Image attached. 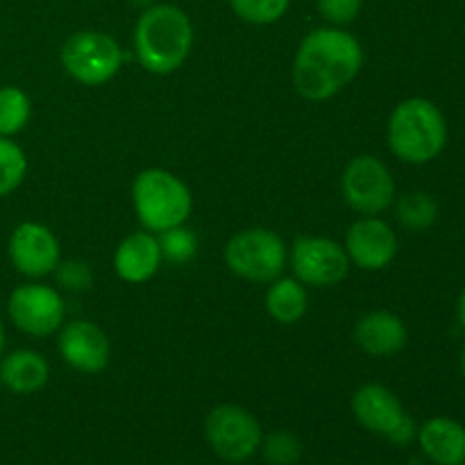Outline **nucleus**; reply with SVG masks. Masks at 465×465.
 <instances>
[{
    "label": "nucleus",
    "mask_w": 465,
    "mask_h": 465,
    "mask_svg": "<svg viewBox=\"0 0 465 465\" xmlns=\"http://www.w3.org/2000/svg\"><path fill=\"white\" fill-rule=\"evenodd\" d=\"M291 268L295 280L307 286H334L350 272V259L345 248L336 241L321 236H300L291 248Z\"/></svg>",
    "instance_id": "obj_10"
},
{
    "label": "nucleus",
    "mask_w": 465,
    "mask_h": 465,
    "mask_svg": "<svg viewBox=\"0 0 465 465\" xmlns=\"http://www.w3.org/2000/svg\"><path fill=\"white\" fill-rule=\"evenodd\" d=\"M341 191L350 207L363 216H377L395 203V180L386 163L372 154H359L345 166Z\"/></svg>",
    "instance_id": "obj_8"
},
{
    "label": "nucleus",
    "mask_w": 465,
    "mask_h": 465,
    "mask_svg": "<svg viewBox=\"0 0 465 465\" xmlns=\"http://www.w3.org/2000/svg\"><path fill=\"white\" fill-rule=\"evenodd\" d=\"M32 100L18 86H0V136L12 139L30 123Z\"/></svg>",
    "instance_id": "obj_21"
},
{
    "label": "nucleus",
    "mask_w": 465,
    "mask_h": 465,
    "mask_svg": "<svg viewBox=\"0 0 465 465\" xmlns=\"http://www.w3.org/2000/svg\"><path fill=\"white\" fill-rule=\"evenodd\" d=\"M316 7L325 21L343 27L357 21L363 9V0H316Z\"/></svg>",
    "instance_id": "obj_26"
},
{
    "label": "nucleus",
    "mask_w": 465,
    "mask_h": 465,
    "mask_svg": "<svg viewBox=\"0 0 465 465\" xmlns=\"http://www.w3.org/2000/svg\"><path fill=\"white\" fill-rule=\"evenodd\" d=\"M62 66L84 86H100L112 80L123 64V50L114 36L98 30H80L62 45Z\"/></svg>",
    "instance_id": "obj_5"
},
{
    "label": "nucleus",
    "mask_w": 465,
    "mask_h": 465,
    "mask_svg": "<svg viewBox=\"0 0 465 465\" xmlns=\"http://www.w3.org/2000/svg\"><path fill=\"white\" fill-rule=\"evenodd\" d=\"M230 7L250 25H271L289 12L291 0H230Z\"/></svg>",
    "instance_id": "obj_24"
},
{
    "label": "nucleus",
    "mask_w": 465,
    "mask_h": 465,
    "mask_svg": "<svg viewBox=\"0 0 465 465\" xmlns=\"http://www.w3.org/2000/svg\"><path fill=\"white\" fill-rule=\"evenodd\" d=\"M132 3H134L136 7H143V9H148V7H153V5H154V0H132Z\"/></svg>",
    "instance_id": "obj_29"
},
{
    "label": "nucleus",
    "mask_w": 465,
    "mask_h": 465,
    "mask_svg": "<svg viewBox=\"0 0 465 465\" xmlns=\"http://www.w3.org/2000/svg\"><path fill=\"white\" fill-rule=\"evenodd\" d=\"M309 298L304 284L293 277H277L272 280L266 293V309L282 325H293L307 313Z\"/></svg>",
    "instance_id": "obj_19"
},
{
    "label": "nucleus",
    "mask_w": 465,
    "mask_h": 465,
    "mask_svg": "<svg viewBox=\"0 0 465 465\" xmlns=\"http://www.w3.org/2000/svg\"><path fill=\"white\" fill-rule=\"evenodd\" d=\"M132 203L141 225L159 234L184 225L193 209L189 186L163 168H148L136 175L132 184Z\"/></svg>",
    "instance_id": "obj_4"
},
{
    "label": "nucleus",
    "mask_w": 465,
    "mask_h": 465,
    "mask_svg": "<svg viewBox=\"0 0 465 465\" xmlns=\"http://www.w3.org/2000/svg\"><path fill=\"white\" fill-rule=\"evenodd\" d=\"M50 380V366L35 350H14L0 357V384L16 395H32Z\"/></svg>",
    "instance_id": "obj_18"
},
{
    "label": "nucleus",
    "mask_w": 465,
    "mask_h": 465,
    "mask_svg": "<svg viewBox=\"0 0 465 465\" xmlns=\"http://www.w3.org/2000/svg\"><path fill=\"white\" fill-rule=\"evenodd\" d=\"M162 248L159 239L150 232H134L116 248L114 254V268L121 280L130 284H141L154 277L162 263Z\"/></svg>",
    "instance_id": "obj_16"
},
{
    "label": "nucleus",
    "mask_w": 465,
    "mask_h": 465,
    "mask_svg": "<svg viewBox=\"0 0 465 465\" xmlns=\"http://www.w3.org/2000/svg\"><path fill=\"white\" fill-rule=\"evenodd\" d=\"M9 262L21 275L30 280H41V277L54 272L59 266V241L50 232V227L41 223H21L9 236Z\"/></svg>",
    "instance_id": "obj_11"
},
{
    "label": "nucleus",
    "mask_w": 465,
    "mask_h": 465,
    "mask_svg": "<svg viewBox=\"0 0 465 465\" xmlns=\"http://www.w3.org/2000/svg\"><path fill=\"white\" fill-rule=\"evenodd\" d=\"M54 272H57L59 284H62L64 289L73 291V293H77V291H86L91 286V282H94L91 268L82 262L59 263V266L54 268Z\"/></svg>",
    "instance_id": "obj_27"
},
{
    "label": "nucleus",
    "mask_w": 465,
    "mask_h": 465,
    "mask_svg": "<svg viewBox=\"0 0 465 465\" xmlns=\"http://www.w3.org/2000/svg\"><path fill=\"white\" fill-rule=\"evenodd\" d=\"M345 252L350 263L361 271L375 272L389 266L398 254V236L393 227L377 216H363L345 236Z\"/></svg>",
    "instance_id": "obj_12"
},
{
    "label": "nucleus",
    "mask_w": 465,
    "mask_h": 465,
    "mask_svg": "<svg viewBox=\"0 0 465 465\" xmlns=\"http://www.w3.org/2000/svg\"><path fill=\"white\" fill-rule=\"evenodd\" d=\"M350 407L363 430L384 439H391L409 418L398 395L381 384H363L361 389L354 391Z\"/></svg>",
    "instance_id": "obj_14"
},
{
    "label": "nucleus",
    "mask_w": 465,
    "mask_h": 465,
    "mask_svg": "<svg viewBox=\"0 0 465 465\" xmlns=\"http://www.w3.org/2000/svg\"><path fill=\"white\" fill-rule=\"evenodd\" d=\"M193 48L191 18L177 5L154 3L143 9L134 25V53L153 75H171Z\"/></svg>",
    "instance_id": "obj_2"
},
{
    "label": "nucleus",
    "mask_w": 465,
    "mask_h": 465,
    "mask_svg": "<svg viewBox=\"0 0 465 465\" xmlns=\"http://www.w3.org/2000/svg\"><path fill=\"white\" fill-rule=\"evenodd\" d=\"M422 454L436 465L465 463V427L452 418H431L418 430Z\"/></svg>",
    "instance_id": "obj_17"
},
{
    "label": "nucleus",
    "mask_w": 465,
    "mask_h": 465,
    "mask_svg": "<svg viewBox=\"0 0 465 465\" xmlns=\"http://www.w3.org/2000/svg\"><path fill=\"white\" fill-rule=\"evenodd\" d=\"M27 157L16 141L0 136V198L18 189L25 180Z\"/></svg>",
    "instance_id": "obj_22"
},
{
    "label": "nucleus",
    "mask_w": 465,
    "mask_h": 465,
    "mask_svg": "<svg viewBox=\"0 0 465 465\" xmlns=\"http://www.w3.org/2000/svg\"><path fill=\"white\" fill-rule=\"evenodd\" d=\"M159 248H162V257H166L168 262L184 263L198 252V239L184 225H177L159 234Z\"/></svg>",
    "instance_id": "obj_25"
},
{
    "label": "nucleus",
    "mask_w": 465,
    "mask_h": 465,
    "mask_svg": "<svg viewBox=\"0 0 465 465\" xmlns=\"http://www.w3.org/2000/svg\"><path fill=\"white\" fill-rule=\"evenodd\" d=\"M5 352V327H3V321H0V357H3Z\"/></svg>",
    "instance_id": "obj_30"
},
{
    "label": "nucleus",
    "mask_w": 465,
    "mask_h": 465,
    "mask_svg": "<svg viewBox=\"0 0 465 465\" xmlns=\"http://www.w3.org/2000/svg\"><path fill=\"white\" fill-rule=\"evenodd\" d=\"M259 452L271 465H295L302 459L304 445L300 436L293 434V431L277 430L263 436Z\"/></svg>",
    "instance_id": "obj_23"
},
{
    "label": "nucleus",
    "mask_w": 465,
    "mask_h": 465,
    "mask_svg": "<svg viewBox=\"0 0 465 465\" xmlns=\"http://www.w3.org/2000/svg\"><path fill=\"white\" fill-rule=\"evenodd\" d=\"M363 48L343 27H318L300 44L293 59V84L312 103L330 100L359 75Z\"/></svg>",
    "instance_id": "obj_1"
},
{
    "label": "nucleus",
    "mask_w": 465,
    "mask_h": 465,
    "mask_svg": "<svg viewBox=\"0 0 465 465\" xmlns=\"http://www.w3.org/2000/svg\"><path fill=\"white\" fill-rule=\"evenodd\" d=\"M459 366H461V372H463V377H465V348H463L461 357H459Z\"/></svg>",
    "instance_id": "obj_31"
},
{
    "label": "nucleus",
    "mask_w": 465,
    "mask_h": 465,
    "mask_svg": "<svg viewBox=\"0 0 465 465\" xmlns=\"http://www.w3.org/2000/svg\"><path fill=\"white\" fill-rule=\"evenodd\" d=\"M204 439L223 461L245 463L262 448L263 430L248 409L221 404L204 420Z\"/></svg>",
    "instance_id": "obj_7"
},
{
    "label": "nucleus",
    "mask_w": 465,
    "mask_h": 465,
    "mask_svg": "<svg viewBox=\"0 0 465 465\" xmlns=\"http://www.w3.org/2000/svg\"><path fill=\"white\" fill-rule=\"evenodd\" d=\"M457 316H459V322H461V327L465 330V289L461 291V295H459V302H457Z\"/></svg>",
    "instance_id": "obj_28"
},
{
    "label": "nucleus",
    "mask_w": 465,
    "mask_h": 465,
    "mask_svg": "<svg viewBox=\"0 0 465 465\" xmlns=\"http://www.w3.org/2000/svg\"><path fill=\"white\" fill-rule=\"evenodd\" d=\"M0 386H3V384H0Z\"/></svg>",
    "instance_id": "obj_33"
},
{
    "label": "nucleus",
    "mask_w": 465,
    "mask_h": 465,
    "mask_svg": "<svg viewBox=\"0 0 465 465\" xmlns=\"http://www.w3.org/2000/svg\"><path fill=\"white\" fill-rule=\"evenodd\" d=\"M395 216H398L400 225L409 232H425L439 218V204L431 195L422 193V191H413V193H404L395 204Z\"/></svg>",
    "instance_id": "obj_20"
},
{
    "label": "nucleus",
    "mask_w": 465,
    "mask_h": 465,
    "mask_svg": "<svg viewBox=\"0 0 465 465\" xmlns=\"http://www.w3.org/2000/svg\"><path fill=\"white\" fill-rule=\"evenodd\" d=\"M409 331L400 316L391 312H371L359 318L354 341L363 352L372 357H391L407 345Z\"/></svg>",
    "instance_id": "obj_15"
},
{
    "label": "nucleus",
    "mask_w": 465,
    "mask_h": 465,
    "mask_svg": "<svg viewBox=\"0 0 465 465\" xmlns=\"http://www.w3.org/2000/svg\"><path fill=\"white\" fill-rule=\"evenodd\" d=\"M459 465H465V463H459Z\"/></svg>",
    "instance_id": "obj_32"
},
{
    "label": "nucleus",
    "mask_w": 465,
    "mask_h": 465,
    "mask_svg": "<svg viewBox=\"0 0 465 465\" xmlns=\"http://www.w3.org/2000/svg\"><path fill=\"white\" fill-rule=\"evenodd\" d=\"M7 312L16 330L27 336L44 339L62 327L66 304L53 286L30 282V284H21L12 291Z\"/></svg>",
    "instance_id": "obj_9"
},
{
    "label": "nucleus",
    "mask_w": 465,
    "mask_h": 465,
    "mask_svg": "<svg viewBox=\"0 0 465 465\" xmlns=\"http://www.w3.org/2000/svg\"><path fill=\"white\" fill-rule=\"evenodd\" d=\"M448 143V121L427 98L402 100L389 121V148L404 163H430Z\"/></svg>",
    "instance_id": "obj_3"
},
{
    "label": "nucleus",
    "mask_w": 465,
    "mask_h": 465,
    "mask_svg": "<svg viewBox=\"0 0 465 465\" xmlns=\"http://www.w3.org/2000/svg\"><path fill=\"white\" fill-rule=\"evenodd\" d=\"M225 263L243 280L272 282L286 266V245L272 230L250 227L227 241Z\"/></svg>",
    "instance_id": "obj_6"
},
{
    "label": "nucleus",
    "mask_w": 465,
    "mask_h": 465,
    "mask_svg": "<svg viewBox=\"0 0 465 465\" xmlns=\"http://www.w3.org/2000/svg\"><path fill=\"white\" fill-rule=\"evenodd\" d=\"M59 354L75 371L95 375L109 363V339L89 321H73L59 334Z\"/></svg>",
    "instance_id": "obj_13"
}]
</instances>
